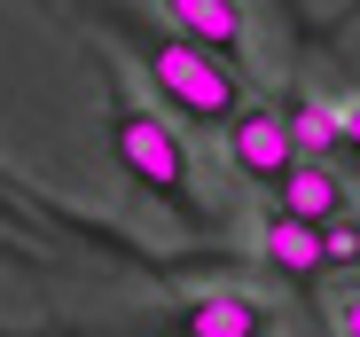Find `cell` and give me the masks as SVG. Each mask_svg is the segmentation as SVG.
Returning <instances> with one entry per match:
<instances>
[{
    "mask_svg": "<svg viewBox=\"0 0 360 337\" xmlns=\"http://www.w3.org/2000/svg\"><path fill=\"white\" fill-rule=\"evenodd\" d=\"M47 8L94 24L102 47H126L141 63V79H149V94H157V110H172L180 126H212L219 134L235 110H243V63L196 47L188 32H172L165 16L134 8V0H47Z\"/></svg>",
    "mask_w": 360,
    "mask_h": 337,
    "instance_id": "obj_1",
    "label": "cell"
},
{
    "mask_svg": "<svg viewBox=\"0 0 360 337\" xmlns=\"http://www.w3.org/2000/svg\"><path fill=\"white\" fill-rule=\"evenodd\" d=\"M94 79H102V141H110V165L126 173L149 204H165L188 236H212L219 220L212 204L196 196V157H188V134H180L149 94L126 87V55L94 39Z\"/></svg>",
    "mask_w": 360,
    "mask_h": 337,
    "instance_id": "obj_2",
    "label": "cell"
},
{
    "mask_svg": "<svg viewBox=\"0 0 360 337\" xmlns=\"http://www.w3.org/2000/svg\"><path fill=\"white\" fill-rule=\"evenodd\" d=\"M0 337H274V298L259 291H196L172 306H141L126 322H39Z\"/></svg>",
    "mask_w": 360,
    "mask_h": 337,
    "instance_id": "obj_3",
    "label": "cell"
},
{
    "mask_svg": "<svg viewBox=\"0 0 360 337\" xmlns=\"http://www.w3.org/2000/svg\"><path fill=\"white\" fill-rule=\"evenodd\" d=\"M47 228L55 236H71V243H86V251H110L117 267H157L165 274V259L157 251H141L126 228H110V220H86V212H71L63 196H47V189H24V181H8V173H0V236H16L24 251H39L47 259Z\"/></svg>",
    "mask_w": 360,
    "mask_h": 337,
    "instance_id": "obj_4",
    "label": "cell"
},
{
    "mask_svg": "<svg viewBox=\"0 0 360 337\" xmlns=\"http://www.w3.org/2000/svg\"><path fill=\"white\" fill-rule=\"evenodd\" d=\"M219 149H227V165H235V173H243L251 189H266V196H274V181L297 165V141H290L282 102H243V110L219 126Z\"/></svg>",
    "mask_w": 360,
    "mask_h": 337,
    "instance_id": "obj_5",
    "label": "cell"
},
{
    "mask_svg": "<svg viewBox=\"0 0 360 337\" xmlns=\"http://www.w3.org/2000/svg\"><path fill=\"white\" fill-rule=\"evenodd\" d=\"M274 212L306 220V228H329V220L352 212V189H345V173H337L329 157H297L290 173L274 181Z\"/></svg>",
    "mask_w": 360,
    "mask_h": 337,
    "instance_id": "obj_6",
    "label": "cell"
},
{
    "mask_svg": "<svg viewBox=\"0 0 360 337\" xmlns=\"http://www.w3.org/2000/svg\"><path fill=\"white\" fill-rule=\"evenodd\" d=\"M157 16L172 32H188L196 47L227 55V63H243V47H251V16H243V0H157Z\"/></svg>",
    "mask_w": 360,
    "mask_h": 337,
    "instance_id": "obj_7",
    "label": "cell"
},
{
    "mask_svg": "<svg viewBox=\"0 0 360 337\" xmlns=\"http://www.w3.org/2000/svg\"><path fill=\"white\" fill-rule=\"evenodd\" d=\"M259 267L282 274L290 291H306L314 274H321V228H306V220H290V212H259Z\"/></svg>",
    "mask_w": 360,
    "mask_h": 337,
    "instance_id": "obj_8",
    "label": "cell"
},
{
    "mask_svg": "<svg viewBox=\"0 0 360 337\" xmlns=\"http://www.w3.org/2000/svg\"><path fill=\"white\" fill-rule=\"evenodd\" d=\"M282 118H290L297 157H329V149H337V110H329V102H314V94H282Z\"/></svg>",
    "mask_w": 360,
    "mask_h": 337,
    "instance_id": "obj_9",
    "label": "cell"
},
{
    "mask_svg": "<svg viewBox=\"0 0 360 337\" xmlns=\"http://www.w3.org/2000/svg\"><path fill=\"white\" fill-rule=\"evenodd\" d=\"M321 274H360V212L321 228Z\"/></svg>",
    "mask_w": 360,
    "mask_h": 337,
    "instance_id": "obj_10",
    "label": "cell"
},
{
    "mask_svg": "<svg viewBox=\"0 0 360 337\" xmlns=\"http://www.w3.org/2000/svg\"><path fill=\"white\" fill-rule=\"evenodd\" d=\"M337 149L360 165V102H345V110H337Z\"/></svg>",
    "mask_w": 360,
    "mask_h": 337,
    "instance_id": "obj_11",
    "label": "cell"
},
{
    "mask_svg": "<svg viewBox=\"0 0 360 337\" xmlns=\"http://www.w3.org/2000/svg\"><path fill=\"white\" fill-rule=\"evenodd\" d=\"M329 322H337V337H360V291H345V298L329 306Z\"/></svg>",
    "mask_w": 360,
    "mask_h": 337,
    "instance_id": "obj_12",
    "label": "cell"
},
{
    "mask_svg": "<svg viewBox=\"0 0 360 337\" xmlns=\"http://www.w3.org/2000/svg\"><path fill=\"white\" fill-rule=\"evenodd\" d=\"M0 259H8V267H39V274H47V267H55V259H39V251H24V243H16V236H0Z\"/></svg>",
    "mask_w": 360,
    "mask_h": 337,
    "instance_id": "obj_13",
    "label": "cell"
}]
</instances>
